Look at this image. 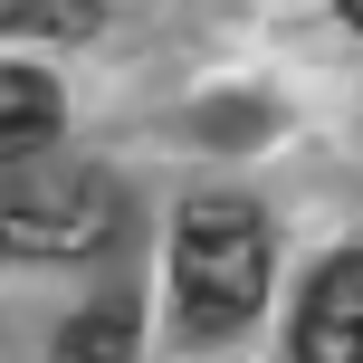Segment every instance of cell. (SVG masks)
I'll use <instances>...</instances> for the list:
<instances>
[{
    "instance_id": "cell-1",
    "label": "cell",
    "mask_w": 363,
    "mask_h": 363,
    "mask_svg": "<svg viewBox=\"0 0 363 363\" xmlns=\"http://www.w3.org/2000/svg\"><path fill=\"white\" fill-rule=\"evenodd\" d=\"M277 277V239L249 201H191L172 220V306L191 335H239L268 306Z\"/></svg>"
},
{
    "instance_id": "cell-2",
    "label": "cell",
    "mask_w": 363,
    "mask_h": 363,
    "mask_svg": "<svg viewBox=\"0 0 363 363\" xmlns=\"http://www.w3.org/2000/svg\"><path fill=\"white\" fill-rule=\"evenodd\" d=\"M125 230V191L96 163H0V258H96Z\"/></svg>"
},
{
    "instance_id": "cell-3",
    "label": "cell",
    "mask_w": 363,
    "mask_h": 363,
    "mask_svg": "<svg viewBox=\"0 0 363 363\" xmlns=\"http://www.w3.org/2000/svg\"><path fill=\"white\" fill-rule=\"evenodd\" d=\"M296 363H363V249L315 268L296 306Z\"/></svg>"
},
{
    "instance_id": "cell-4",
    "label": "cell",
    "mask_w": 363,
    "mask_h": 363,
    "mask_svg": "<svg viewBox=\"0 0 363 363\" xmlns=\"http://www.w3.org/2000/svg\"><path fill=\"white\" fill-rule=\"evenodd\" d=\"M57 144V86L38 67H0V163H29Z\"/></svg>"
},
{
    "instance_id": "cell-5",
    "label": "cell",
    "mask_w": 363,
    "mask_h": 363,
    "mask_svg": "<svg viewBox=\"0 0 363 363\" xmlns=\"http://www.w3.org/2000/svg\"><path fill=\"white\" fill-rule=\"evenodd\" d=\"M48 363H134V306L115 296V306H86L67 315V335H57Z\"/></svg>"
},
{
    "instance_id": "cell-6",
    "label": "cell",
    "mask_w": 363,
    "mask_h": 363,
    "mask_svg": "<svg viewBox=\"0 0 363 363\" xmlns=\"http://www.w3.org/2000/svg\"><path fill=\"white\" fill-rule=\"evenodd\" d=\"M0 29L10 38H86L96 0H0Z\"/></svg>"
}]
</instances>
